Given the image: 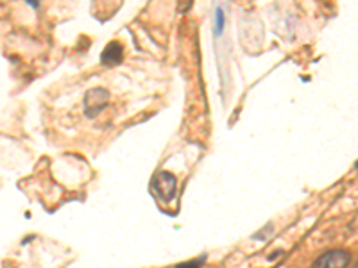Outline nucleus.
Wrapping results in <instances>:
<instances>
[{
	"instance_id": "nucleus-1",
	"label": "nucleus",
	"mask_w": 358,
	"mask_h": 268,
	"mask_svg": "<svg viewBox=\"0 0 358 268\" xmlns=\"http://www.w3.org/2000/svg\"><path fill=\"white\" fill-rule=\"evenodd\" d=\"M351 261V254L348 251H330L322 254L319 260H315V263L312 265V268H346Z\"/></svg>"
},
{
	"instance_id": "nucleus-2",
	"label": "nucleus",
	"mask_w": 358,
	"mask_h": 268,
	"mask_svg": "<svg viewBox=\"0 0 358 268\" xmlns=\"http://www.w3.org/2000/svg\"><path fill=\"white\" fill-rule=\"evenodd\" d=\"M108 100H110V94H108L104 88L90 89L85 97L86 114H88V117H95L97 113H101V111L108 106Z\"/></svg>"
},
{
	"instance_id": "nucleus-3",
	"label": "nucleus",
	"mask_w": 358,
	"mask_h": 268,
	"mask_svg": "<svg viewBox=\"0 0 358 268\" xmlns=\"http://www.w3.org/2000/svg\"><path fill=\"white\" fill-rule=\"evenodd\" d=\"M176 186H178L176 177L172 174H169V172H159L152 179V190L163 200H171L176 195Z\"/></svg>"
},
{
	"instance_id": "nucleus-4",
	"label": "nucleus",
	"mask_w": 358,
	"mask_h": 268,
	"mask_svg": "<svg viewBox=\"0 0 358 268\" xmlns=\"http://www.w3.org/2000/svg\"><path fill=\"white\" fill-rule=\"evenodd\" d=\"M122 57H124L122 45L117 43V41H111V43L108 45L106 49L102 50L101 63H102V65L115 66V65H118V63L122 61Z\"/></svg>"
},
{
	"instance_id": "nucleus-5",
	"label": "nucleus",
	"mask_w": 358,
	"mask_h": 268,
	"mask_svg": "<svg viewBox=\"0 0 358 268\" xmlns=\"http://www.w3.org/2000/svg\"><path fill=\"white\" fill-rule=\"evenodd\" d=\"M204 263V258H199V260H194V261H187V263H181L178 265L176 268H201Z\"/></svg>"
},
{
	"instance_id": "nucleus-6",
	"label": "nucleus",
	"mask_w": 358,
	"mask_h": 268,
	"mask_svg": "<svg viewBox=\"0 0 358 268\" xmlns=\"http://www.w3.org/2000/svg\"><path fill=\"white\" fill-rule=\"evenodd\" d=\"M190 6H192V2H185V4L183 6H179V11H187V9L188 8H190Z\"/></svg>"
}]
</instances>
